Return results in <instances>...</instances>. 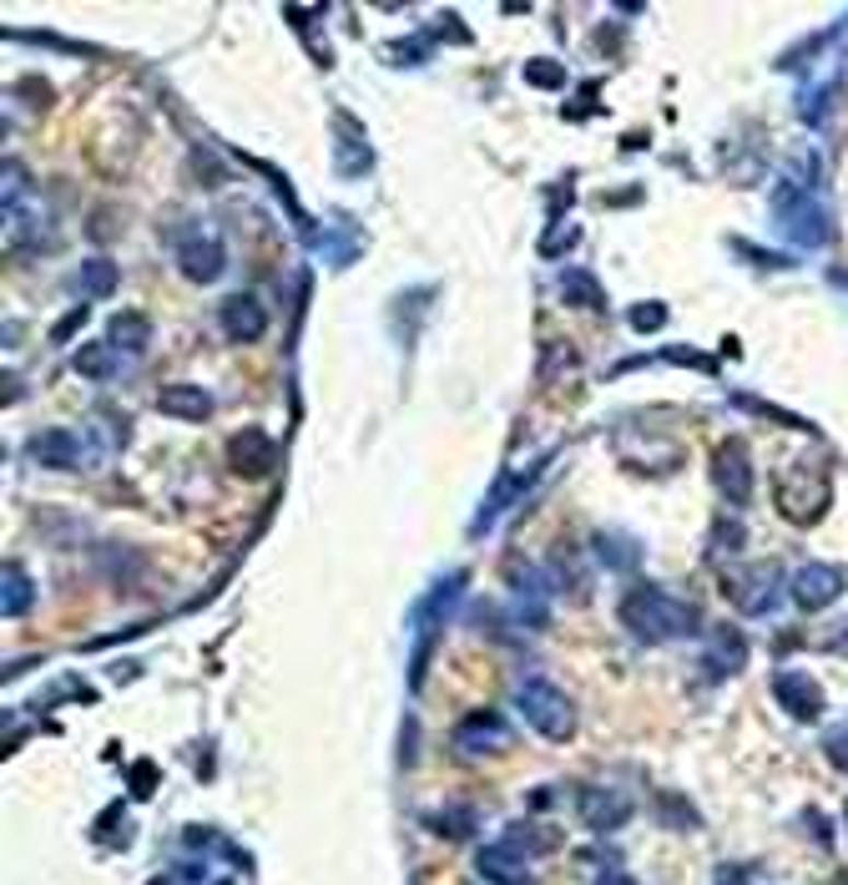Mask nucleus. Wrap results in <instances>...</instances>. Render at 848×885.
<instances>
[{
	"instance_id": "nucleus-1",
	"label": "nucleus",
	"mask_w": 848,
	"mask_h": 885,
	"mask_svg": "<svg viewBox=\"0 0 848 885\" xmlns=\"http://www.w3.org/2000/svg\"><path fill=\"white\" fill-rule=\"evenodd\" d=\"M622 622H627L637 637L647 643H662V637H677L697 628V612L677 597H666L662 587H631L627 602H622Z\"/></svg>"
},
{
	"instance_id": "nucleus-2",
	"label": "nucleus",
	"mask_w": 848,
	"mask_h": 885,
	"mask_svg": "<svg viewBox=\"0 0 848 885\" xmlns=\"http://www.w3.org/2000/svg\"><path fill=\"white\" fill-rule=\"evenodd\" d=\"M515 703H521L525 724H531L535 734H546V739H566L576 728L571 699H566L556 683H546V678H525V683L515 688Z\"/></svg>"
},
{
	"instance_id": "nucleus-3",
	"label": "nucleus",
	"mask_w": 848,
	"mask_h": 885,
	"mask_svg": "<svg viewBox=\"0 0 848 885\" xmlns=\"http://www.w3.org/2000/svg\"><path fill=\"white\" fill-rule=\"evenodd\" d=\"M828 502H834V486H828L818 471H793V476L778 481V512H783L788 521H798V527L818 521V516L828 512Z\"/></svg>"
},
{
	"instance_id": "nucleus-4",
	"label": "nucleus",
	"mask_w": 848,
	"mask_h": 885,
	"mask_svg": "<svg viewBox=\"0 0 848 885\" xmlns=\"http://www.w3.org/2000/svg\"><path fill=\"white\" fill-rule=\"evenodd\" d=\"M455 749L471 754V759H485V754L510 749V728L500 714H471L465 724L455 728Z\"/></svg>"
},
{
	"instance_id": "nucleus-5",
	"label": "nucleus",
	"mask_w": 848,
	"mask_h": 885,
	"mask_svg": "<svg viewBox=\"0 0 848 885\" xmlns=\"http://www.w3.org/2000/svg\"><path fill=\"white\" fill-rule=\"evenodd\" d=\"M838 593H844V572L828 567V562H809V567L793 577V602L798 608H809V612L828 608Z\"/></svg>"
},
{
	"instance_id": "nucleus-6",
	"label": "nucleus",
	"mask_w": 848,
	"mask_h": 885,
	"mask_svg": "<svg viewBox=\"0 0 848 885\" xmlns=\"http://www.w3.org/2000/svg\"><path fill=\"white\" fill-rule=\"evenodd\" d=\"M712 476H718V486H722V496H728V502H747V496H753V461H747L743 440H728V446L718 450Z\"/></svg>"
},
{
	"instance_id": "nucleus-7",
	"label": "nucleus",
	"mask_w": 848,
	"mask_h": 885,
	"mask_svg": "<svg viewBox=\"0 0 848 885\" xmlns=\"http://www.w3.org/2000/svg\"><path fill=\"white\" fill-rule=\"evenodd\" d=\"M773 699L783 703L793 719H803V724L823 714V688L809 674H778L773 678Z\"/></svg>"
},
{
	"instance_id": "nucleus-8",
	"label": "nucleus",
	"mask_w": 848,
	"mask_h": 885,
	"mask_svg": "<svg viewBox=\"0 0 848 885\" xmlns=\"http://www.w3.org/2000/svg\"><path fill=\"white\" fill-rule=\"evenodd\" d=\"M177 264H183V274H187V278L208 284V278H218V274H222L228 253H222V243L212 239V233H193V239L177 243Z\"/></svg>"
},
{
	"instance_id": "nucleus-9",
	"label": "nucleus",
	"mask_w": 848,
	"mask_h": 885,
	"mask_svg": "<svg viewBox=\"0 0 848 885\" xmlns=\"http://www.w3.org/2000/svg\"><path fill=\"white\" fill-rule=\"evenodd\" d=\"M274 440L263 436V430H243V436H233V446H228V461H233V471H243V476H263L268 466H274Z\"/></svg>"
},
{
	"instance_id": "nucleus-10",
	"label": "nucleus",
	"mask_w": 848,
	"mask_h": 885,
	"mask_svg": "<svg viewBox=\"0 0 848 885\" xmlns=\"http://www.w3.org/2000/svg\"><path fill=\"white\" fill-rule=\"evenodd\" d=\"M773 587H778V572L773 567H753V577H728V593L743 612H768Z\"/></svg>"
},
{
	"instance_id": "nucleus-11",
	"label": "nucleus",
	"mask_w": 848,
	"mask_h": 885,
	"mask_svg": "<svg viewBox=\"0 0 848 885\" xmlns=\"http://www.w3.org/2000/svg\"><path fill=\"white\" fill-rule=\"evenodd\" d=\"M581 815H586L591 830H616L622 819L631 815V805L622 794H606V790H586L581 794Z\"/></svg>"
},
{
	"instance_id": "nucleus-12",
	"label": "nucleus",
	"mask_w": 848,
	"mask_h": 885,
	"mask_svg": "<svg viewBox=\"0 0 848 885\" xmlns=\"http://www.w3.org/2000/svg\"><path fill=\"white\" fill-rule=\"evenodd\" d=\"M222 330H228V340H258V334H263L258 299H248V294L228 299V304H222Z\"/></svg>"
},
{
	"instance_id": "nucleus-13",
	"label": "nucleus",
	"mask_w": 848,
	"mask_h": 885,
	"mask_svg": "<svg viewBox=\"0 0 848 885\" xmlns=\"http://www.w3.org/2000/svg\"><path fill=\"white\" fill-rule=\"evenodd\" d=\"M158 410L162 415H177V421H208V395L202 390H193V384H167L158 395Z\"/></svg>"
},
{
	"instance_id": "nucleus-14",
	"label": "nucleus",
	"mask_w": 848,
	"mask_h": 885,
	"mask_svg": "<svg viewBox=\"0 0 848 885\" xmlns=\"http://www.w3.org/2000/svg\"><path fill=\"white\" fill-rule=\"evenodd\" d=\"M36 461L40 466H77L81 461V450H77V440L71 436H61V430H51V436H36Z\"/></svg>"
},
{
	"instance_id": "nucleus-15",
	"label": "nucleus",
	"mask_w": 848,
	"mask_h": 885,
	"mask_svg": "<svg viewBox=\"0 0 848 885\" xmlns=\"http://www.w3.org/2000/svg\"><path fill=\"white\" fill-rule=\"evenodd\" d=\"M747 663V643L737 633H718V643H712V674H737Z\"/></svg>"
},
{
	"instance_id": "nucleus-16",
	"label": "nucleus",
	"mask_w": 848,
	"mask_h": 885,
	"mask_svg": "<svg viewBox=\"0 0 848 885\" xmlns=\"http://www.w3.org/2000/svg\"><path fill=\"white\" fill-rule=\"evenodd\" d=\"M147 340H152V324H147L142 314H117L112 319V344H121V349H142Z\"/></svg>"
},
{
	"instance_id": "nucleus-17",
	"label": "nucleus",
	"mask_w": 848,
	"mask_h": 885,
	"mask_svg": "<svg viewBox=\"0 0 848 885\" xmlns=\"http://www.w3.org/2000/svg\"><path fill=\"white\" fill-rule=\"evenodd\" d=\"M0 602H5V618H21V612L31 608V577L15 567V562L5 567V597H0Z\"/></svg>"
},
{
	"instance_id": "nucleus-18",
	"label": "nucleus",
	"mask_w": 848,
	"mask_h": 885,
	"mask_svg": "<svg viewBox=\"0 0 848 885\" xmlns=\"http://www.w3.org/2000/svg\"><path fill=\"white\" fill-rule=\"evenodd\" d=\"M561 294L571 299V304H606V299H601V289L591 284V274H566Z\"/></svg>"
},
{
	"instance_id": "nucleus-19",
	"label": "nucleus",
	"mask_w": 848,
	"mask_h": 885,
	"mask_svg": "<svg viewBox=\"0 0 848 885\" xmlns=\"http://www.w3.org/2000/svg\"><path fill=\"white\" fill-rule=\"evenodd\" d=\"M77 278H86V294H106V289H112V278H117V268L106 264V258H92V264L81 268Z\"/></svg>"
},
{
	"instance_id": "nucleus-20",
	"label": "nucleus",
	"mask_w": 848,
	"mask_h": 885,
	"mask_svg": "<svg viewBox=\"0 0 848 885\" xmlns=\"http://www.w3.org/2000/svg\"><path fill=\"white\" fill-rule=\"evenodd\" d=\"M77 370L92 375V380H106V375H112V359H106V349H96L92 344V349H81L77 355Z\"/></svg>"
},
{
	"instance_id": "nucleus-21",
	"label": "nucleus",
	"mask_w": 848,
	"mask_h": 885,
	"mask_svg": "<svg viewBox=\"0 0 848 885\" xmlns=\"http://www.w3.org/2000/svg\"><path fill=\"white\" fill-rule=\"evenodd\" d=\"M525 77H531L535 87H556V81H561V67H556V61H531Z\"/></svg>"
},
{
	"instance_id": "nucleus-22",
	"label": "nucleus",
	"mask_w": 848,
	"mask_h": 885,
	"mask_svg": "<svg viewBox=\"0 0 848 885\" xmlns=\"http://www.w3.org/2000/svg\"><path fill=\"white\" fill-rule=\"evenodd\" d=\"M662 314H666L662 304H641L637 314H631V324H637V330H657V324H662Z\"/></svg>"
},
{
	"instance_id": "nucleus-23",
	"label": "nucleus",
	"mask_w": 848,
	"mask_h": 885,
	"mask_svg": "<svg viewBox=\"0 0 848 885\" xmlns=\"http://www.w3.org/2000/svg\"><path fill=\"white\" fill-rule=\"evenodd\" d=\"M828 754L838 769H848V734H828Z\"/></svg>"
},
{
	"instance_id": "nucleus-24",
	"label": "nucleus",
	"mask_w": 848,
	"mask_h": 885,
	"mask_svg": "<svg viewBox=\"0 0 848 885\" xmlns=\"http://www.w3.org/2000/svg\"><path fill=\"white\" fill-rule=\"evenodd\" d=\"M601 885H631V881H616V875H612V881H601Z\"/></svg>"
},
{
	"instance_id": "nucleus-25",
	"label": "nucleus",
	"mask_w": 848,
	"mask_h": 885,
	"mask_svg": "<svg viewBox=\"0 0 848 885\" xmlns=\"http://www.w3.org/2000/svg\"><path fill=\"white\" fill-rule=\"evenodd\" d=\"M844 819H848V815H844Z\"/></svg>"
}]
</instances>
